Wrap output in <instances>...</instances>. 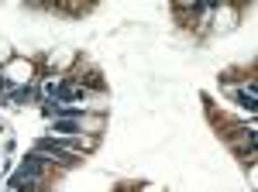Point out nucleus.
<instances>
[{"mask_svg":"<svg viewBox=\"0 0 258 192\" xmlns=\"http://www.w3.org/2000/svg\"><path fill=\"white\" fill-rule=\"evenodd\" d=\"M35 96V89L31 86H21V89H14V100H31Z\"/></svg>","mask_w":258,"mask_h":192,"instance_id":"obj_4","label":"nucleus"},{"mask_svg":"<svg viewBox=\"0 0 258 192\" xmlns=\"http://www.w3.org/2000/svg\"><path fill=\"white\" fill-rule=\"evenodd\" d=\"M238 100L244 103V107H248V110H251V114H255V93H251V89H241Z\"/></svg>","mask_w":258,"mask_h":192,"instance_id":"obj_3","label":"nucleus"},{"mask_svg":"<svg viewBox=\"0 0 258 192\" xmlns=\"http://www.w3.org/2000/svg\"><path fill=\"white\" fill-rule=\"evenodd\" d=\"M55 134H80L76 120H55Z\"/></svg>","mask_w":258,"mask_h":192,"instance_id":"obj_2","label":"nucleus"},{"mask_svg":"<svg viewBox=\"0 0 258 192\" xmlns=\"http://www.w3.org/2000/svg\"><path fill=\"white\" fill-rule=\"evenodd\" d=\"M38 154H45L48 161H62V165H80V154H69L62 144H55V141H38Z\"/></svg>","mask_w":258,"mask_h":192,"instance_id":"obj_1","label":"nucleus"}]
</instances>
